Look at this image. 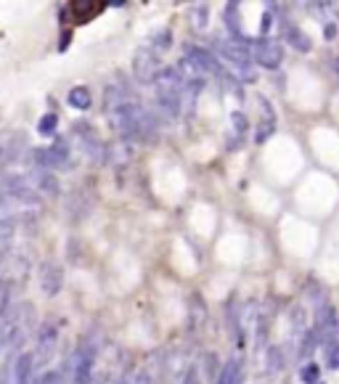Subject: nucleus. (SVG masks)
<instances>
[{"mask_svg":"<svg viewBox=\"0 0 339 384\" xmlns=\"http://www.w3.org/2000/svg\"><path fill=\"white\" fill-rule=\"evenodd\" d=\"M154 95L162 112H167L170 117H181L183 114V77L175 66L162 69L154 79Z\"/></svg>","mask_w":339,"mask_h":384,"instance_id":"obj_1","label":"nucleus"},{"mask_svg":"<svg viewBox=\"0 0 339 384\" xmlns=\"http://www.w3.org/2000/svg\"><path fill=\"white\" fill-rule=\"evenodd\" d=\"M215 56L225 59L228 64L239 72V77L252 82L255 72H252V43L247 38H225V40H215Z\"/></svg>","mask_w":339,"mask_h":384,"instance_id":"obj_2","label":"nucleus"},{"mask_svg":"<svg viewBox=\"0 0 339 384\" xmlns=\"http://www.w3.org/2000/svg\"><path fill=\"white\" fill-rule=\"evenodd\" d=\"M186 59H191L204 75H215L218 79H223V82H228L231 88H236L234 75L218 61L215 53H209V51H204V48H199V45H191V43H188V45H186Z\"/></svg>","mask_w":339,"mask_h":384,"instance_id":"obj_3","label":"nucleus"},{"mask_svg":"<svg viewBox=\"0 0 339 384\" xmlns=\"http://www.w3.org/2000/svg\"><path fill=\"white\" fill-rule=\"evenodd\" d=\"M252 61L260 64L262 69H278L284 61V48L273 38H260L252 43Z\"/></svg>","mask_w":339,"mask_h":384,"instance_id":"obj_4","label":"nucleus"},{"mask_svg":"<svg viewBox=\"0 0 339 384\" xmlns=\"http://www.w3.org/2000/svg\"><path fill=\"white\" fill-rule=\"evenodd\" d=\"M56 344H59V329H56L53 321H45L38 329V342H35V350H32L35 369H38V366H45V363L51 360L53 353H56Z\"/></svg>","mask_w":339,"mask_h":384,"instance_id":"obj_5","label":"nucleus"},{"mask_svg":"<svg viewBox=\"0 0 339 384\" xmlns=\"http://www.w3.org/2000/svg\"><path fill=\"white\" fill-rule=\"evenodd\" d=\"M75 374H72V384H91L93 369H96V347L93 344H80L75 350Z\"/></svg>","mask_w":339,"mask_h":384,"instance_id":"obj_6","label":"nucleus"},{"mask_svg":"<svg viewBox=\"0 0 339 384\" xmlns=\"http://www.w3.org/2000/svg\"><path fill=\"white\" fill-rule=\"evenodd\" d=\"M133 75L138 82H154L159 75V56L149 48H141V51L133 56Z\"/></svg>","mask_w":339,"mask_h":384,"instance_id":"obj_7","label":"nucleus"},{"mask_svg":"<svg viewBox=\"0 0 339 384\" xmlns=\"http://www.w3.org/2000/svg\"><path fill=\"white\" fill-rule=\"evenodd\" d=\"M64 286V268L56 260H45L40 265V289L45 297H56Z\"/></svg>","mask_w":339,"mask_h":384,"instance_id":"obj_8","label":"nucleus"},{"mask_svg":"<svg viewBox=\"0 0 339 384\" xmlns=\"http://www.w3.org/2000/svg\"><path fill=\"white\" fill-rule=\"evenodd\" d=\"M24 151V135L22 132H0V170L22 157Z\"/></svg>","mask_w":339,"mask_h":384,"instance_id":"obj_9","label":"nucleus"},{"mask_svg":"<svg viewBox=\"0 0 339 384\" xmlns=\"http://www.w3.org/2000/svg\"><path fill=\"white\" fill-rule=\"evenodd\" d=\"M32 371H35V355H32V350H27L11 366V384H29Z\"/></svg>","mask_w":339,"mask_h":384,"instance_id":"obj_10","label":"nucleus"},{"mask_svg":"<svg viewBox=\"0 0 339 384\" xmlns=\"http://www.w3.org/2000/svg\"><path fill=\"white\" fill-rule=\"evenodd\" d=\"M284 40H287L294 51H300V53H308L313 48V40L308 38V32H302L300 26H294V24H284Z\"/></svg>","mask_w":339,"mask_h":384,"instance_id":"obj_11","label":"nucleus"},{"mask_svg":"<svg viewBox=\"0 0 339 384\" xmlns=\"http://www.w3.org/2000/svg\"><path fill=\"white\" fill-rule=\"evenodd\" d=\"M204 318H207V305L202 300V294H191L188 297V329L196 331L202 323H204Z\"/></svg>","mask_w":339,"mask_h":384,"instance_id":"obj_12","label":"nucleus"},{"mask_svg":"<svg viewBox=\"0 0 339 384\" xmlns=\"http://www.w3.org/2000/svg\"><path fill=\"white\" fill-rule=\"evenodd\" d=\"M218 384H244V363L239 358H231L220 369Z\"/></svg>","mask_w":339,"mask_h":384,"instance_id":"obj_13","label":"nucleus"},{"mask_svg":"<svg viewBox=\"0 0 339 384\" xmlns=\"http://www.w3.org/2000/svg\"><path fill=\"white\" fill-rule=\"evenodd\" d=\"M66 104L72 106V109H77V112H88L93 104L91 98V91L85 88V85H77V88H72L69 95H66Z\"/></svg>","mask_w":339,"mask_h":384,"instance_id":"obj_14","label":"nucleus"},{"mask_svg":"<svg viewBox=\"0 0 339 384\" xmlns=\"http://www.w3.org/2000/svg\"><path fill=\"white\" fill-rule=\"evenodd\" d=\"M223 22L228 26L231 38H244L241 24H239V3H225V11H223Z\"/></svg>","mask_w":339,"mask_h":384,"instance_id":"obj_15","label":"nucleus"},{"mask_svg":"<svg viewBox=\"0 0 339 384\" xmlns=\"http://www.w3.org/2000/svg\"><path fill=\"white\" fill-rule=\"evenodd\" d=\"M35 188H38V194H48V197H56L59 194V181H56V175L48 170H40L35 175Z\"/></svg>","mask_w":339,"mask_h":384,"instance_id":"obj_16","label":"nucleus"},{"mask_svg":"<svg viewBox=\"0 0 339 384\" xmlns=\"http://www.w3.org/2000/svg\"><path fill=\"white\" fill-rule=\"evenodd\" d=\"M56 128H59V117H56V114H45V117L40 119L38 132H40V135H53V132H56Z\"/></svg>","mask_w":339,"mask_h":384,"instance_id":"obj_17","label":"nucleus"},{"mask_svg":"<svg viewBox=\"0 0 339 384\" xmlns=\"http://www.w3.org/2000/svg\"><path fill=\"white\" fill-rule=\"evenodd\" d=\"M194 24H196V29H207V24H209V6H196V8H194Z\"/></svg>","mask_w":339,"mask_h":384,"instance_id":"obj_18","label":"nucleus"},{"mask_svg":"<svg viewBox=\"0 0 339 384\" xmlns=\"http://www.w3.org/2000/svg\"><path fill=\"white\" fill-rule=\"evenodd\" d=\"M231 122H234L236 135H239V138H244V135H247V128H249L247 117H244L241 112H234V114H231Z\"/></svg>","mask_w":339,"mask_h":384,"instance_id":"obj_19","label":"nucleus"},{"mask_svg":"<svg viewBox=\"0 0 339 384\" xmlns=\"http://www.w3.org/2000/svg\"><path fill=\"white\" fill-rule=\"evenodd\" d=\"M300 379L305 384H315V382H318V366H315V363H308V366H302Z\"/></svg>","mask_w":339,"mask_h":384,"instance_id":"obj_20","label":"nucleus"},{"mask_svg":"<svg viewBox=\"0 0 339 384\" xmlns=\"http://www.w3.org/2000/svg\"><path fill=\"white\" fill-rule=\"evenodd\" d=\"M326 366L329 371H339V344H331L326 350Z\"/></svg>","mask_w":339,"mask_h":384,"instance_id":"obj_21","label":"nucleus"},{"mask_svg":"<svg viewBox=\"0 0 339 384\" xmlns=\"http://www.w3.org/2000/svg\"><path fill=\"white\" fill-rule=\"evenodd\" d=\"M61 379H64L61 371H48V374H43L35 384H61Z\"/></svg>","mask_w":339,"mask_h":384,"instance_id":"obj_22","label":"nucleus"},{"mask_svg":"<svg viewBox=\"0 0 339 384\" xmlns=\"http://www.w3.org/2000/svg\"><path fill=\"white\" fill-rule=\"evenodd\" d=\"M170 43H172V38H170L167 29H162V35H157V38H154V45H157L159 51H167Z\"/></svg>","mask_w":339,"mask_h":384,"instance_id":"obj_23","label":"nucleus"},{"mask_svg":"<svg viewBox=\"0 0 339 384\" xmlns=\"http://www.w3.org/2000/svg\"><path fill=\"white\" fill-rule=\"evenodd\" d=\"M181 384H199V371H196L194 366H191V369H186Z\"/></svg>","mask_w":339,"mask_h":384,"instance_id":"obj_24","label":"nucleus"},{"mask_svg":"<svg viewBox=\"0 0 339 384\" xmlns=\"http://www.w3.org/2000/svg\"><path fill=\"white\" fill-rule=\"evenodd\" d=\"M0 384H11V371H8V363H0Z\"/></svg>","mask_w":339,"mask_h":384,"instance_id":"obj_25","label":"nucleus"},{"mask_svg":"<svg viewBox=\"0 0 339 384\" xmlns=\"http://www.w3.org/2000/svg\"><path fill=\"white\" fill-rule=\"evenodd\" d=\"M324 38H326V40L337 38V24H326V26H324Z\"/></svg>","mask_w":339,"mask_h":384,"instance_id":"obj_26","label":"nucleus"},{"mask_svg":"<svg viewBox=\"0 0 339 384\" xmlns=\"http://www.w3.org/2000/svg\"><path fill=\"white\" fill-rule=\"evenodd\" d=\"M6 204V194H3V188H0V207Z\"/></svg>","mask_w":339,"mask_h":384,"instance_id":"obj_27","label":"nucleus"}]
</instances>
